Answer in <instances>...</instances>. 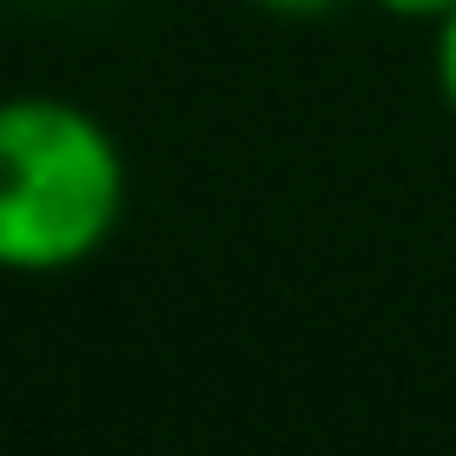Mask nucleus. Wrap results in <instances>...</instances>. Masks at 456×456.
Wrapping results in <instances>:
<instances>
[{
    "instance_id": "nucleus-4",
    "label": "nucleus",
    "mask_w": 456,
    "mask_h": 456,
    "mask_svg": "<svg viewBox=\"0 0 456 456\" xmlns=\"http://www.w3.org/2000/svg\"><path fill=\"white\" fill-rule=\"evenodd\" d=\"M258 13H272V20H324V13H338L344 0H251Z\"/></svg>"
},
{
    "instance_id": "nucleus-1",
    "label": "nucleus",
    "mask_w": 456,
    "mask_h": 456,
    "mask_svg": "<svg viewBox=\"0 0 456 456\" xmlns=\"http://www.w3.org/2000/svg\"><path fill=\"white\" fill-rule=\"evenodd\" d=\"M133 166L119 133L67 93L0 100V272L60 278L113 245Z\"/></svg>"
},
{
    "instance_id": "nucleus-3",
    "label": "nucleus",
    "mask_w": 456,
    "mask_h": 456,
    "mask_svg": "<svg viewBox=\"0 0 456 456\" xmlns=\"http://www.w3.org/2000/svg\"><path fill=\"white\" fill-rule=\"evenodd\" d=\"M364 7H377L384 20H411V27H436L456 13V0H364Z\"/></svg>"
},
{
    "instance_id": "nucleus-2",
    "label": "nucleus",
    "mask_w": 456,
    "mask_h": 456,
    "mask_svg": "<svg viewBox=\"0 0 456 456\" xmlns=\"http://www.w3.org/2000/svg\"><path fill=\"white\" fill-rule=\"evenodd\" d=\"M436 46H430V73H436V100H444V113L456 119V13L450 20H436L430 27Z\"/></svg>"
}]
</instances>
